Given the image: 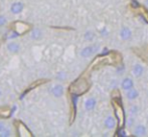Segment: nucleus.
Instances as JSON below:
<instances>
[{"instance_id": "f257e3e1", "label": "nucleus", "mask_w": 148, "mask_h": 137, "mask_svg": "<svg viewBox=\"0 0 148 137\" xmlns=\"http://www.w3.org/2000/svg\"><path fill=\"white\" fill-rule=\"evenodd\" d=\"M97 47H98V45H89V46L85 47V48H83L82 50H81L80 55L82 56L83 58L91 57V56L97 51V49H98Z\"/></svg>"}, {"instance_id": "f03ea898", "label": "nucleus", "mask_w": 148, "mask_h": 137, "mask_svg": "<svg viewBox=\"0 0 148 137\" xmlns=\"http://www.w3.org/2000/svg\"><path fill=\"white\" fill-rule=\"evenodd\" d=\"M114 109H115V113L116 116H117V119L119 120V126H122V124H124V110H123L122 106L121 105L117 104L115 102L114 104Z\"/></svg>"}, {"instance_id": "7ed1b4c3", "label": "nucleus", "mask_w": 148, "mask_h": 137, "mask_svg": "<svg viewBox=\"0 0 148 137\" xmlns=\"http://www.w3.org/2000/svg\"><path fill=\"white\" fill-rule=\"evenodd\" d=\"M64 88L62 85L60 84H57V85H53V87L51 88V93L53 96H55L56 98H60L64 95Z\"/></svg>"}, {"instance_id": "20e7f679", "label": "nucleus", "mask_w": 148, "mask_h": 137, "mask_svg": "<svg viewBox=\"0 0 148 137\" xmlns=\"http://www.w3.org/2000/svg\"><path fill=\"white\" fill-rule=\"evenodd\" d=\"M24 5L21 2H13L10 6V12L12 14H19L23 11Z\"/></svg>"}, {"instance_id": "39448f33", "label": "nucleus", "mask_w": 148, "mask_h": 137, "mask_svg": "<svg viewBox=\"0 0 148 137\" xmlns=\"http://www.w3.org/2000/svg\"><path fill=\"white\" fill-rule=\"evenodd\" d=\"M7 50L12 54H16L20 51V45L15 41H11L7 44Z\"/></svg>"}, {"instance_id": "423d86ee", "label": "nucleus", "mask_w": 148, "mask_h": 137, "mask_svg": "<svg viewBox=\"0 0 148 137\" xmlns=\"http://www.w3.org/2000/svg\"><path fill=\"white\" fill-rule=\"evenodd\" d=\"M133 86H134V82H133V80L131 79L130 77H126L122 80L121 87L123 88V90H125V91L130 90L131 88H133Z\"/></svg>"}, {"instance_id": "0eeeda50", "label": "nucleus", "mask_w": 148, "mask_h": 137, "mask_svg": "<svg viewBox=\"0 0 148 137\" xmlns=\"http://www.w3.org/2000/svg\"><path fill=\"white\" fill-rule=\"evenodd\" d=\"M96 105H97V101L94 97H90L85 101V109L87 111H92V110L95 109Z\"/></svg>"}, {"instance_id": "6e6552de", "label": "nucleus", "mask_w": 148, "mask_h": 137, "mask_svg": "<svg viewBox=\"0 0 148 137\" xmlns=\"http://www.w3.org/2000/svg\"><path fill=\"white\" fill-rule=\"evenodd\" d=\"M131 36H132V30L129 27L125 26L120 30V37L122 40H128Z\"/></svg>"}, {"instance_id": "1a4fd4ad", "label": "nucleus", "mask_w": 148, "mask_h": 137, "mask_svg": "<svg viewBox=\"0 0 148 137\" xmlns=\"http://www.w3.org/2000/svg\"><path fill=\"white\" fill-rule=\"evenodd\" d=\"M146 132H147L146 127H145L143 124H139V125L135 126L133 133L136 136H144V135H146Z\"/></svg>"}, {"instance_id": "9d476101", "label": "nucleus", "mask_w": 148, "mask_h": 137, "mask_svg": "<svg viewBox=\"0 0 148 137\" xmlns=\"http://www.w3.org/2000/svg\"><path fill=\"white\" fill-rule=\"evenodd\" d=\"M143 72H144V67L139 63L135 64L134 67H133V69H132L133 75H134L135 77H140V76H142Z\"/></svg>"}, {"instance_id": "9b49d317", "label": "nucleus", "mask_w": 148, "mask_h": 137, "mask_svg": "<svg viewBox=\"0 0 148 137\" xmlns=\"http://www.w3.org/2000/svg\"><path fill=\"white\" fill-rule=\"evenodd\" d=\"M104 124H105V126H106L107 129H113L116 125L115 118L112 117V116H108V117H106L105 121H104Z\"/></svg>"}, {"instance_id": "f8f14e48", "label": "nucleus", "mask_w": 148, "mask_h": 137, "mask_svg": "<svg viewBox=\"0 0 148 137\" xmlns=\"http://www.w3.org/2000/svg\"><path fill=\"white\" fill-rule=\"evenodd\" d=\"M139 96V92L134 88H131L130 90H127V93H126V97L128 100H135L137 99V97Z\"/></svg>"}, {"instance_id": "ddd939ff", "label": "nucleus", "mask_w": 148, "mask_h": 137, "mask_svg": "<svg viewBox=\"0 0 148 137\" xmlns=\"http://www.w3.org/2000/svg\"><path fill=\"white\" fill-rule=\"evenodd\" d=\"M41 36H42V32L38 28H34L30 33V38L33 39V40H38V39L41 38Z\"/></svg>"}, {"instance_id": "4468645a", "label": "nucleus", "mask_w": 148, "mask_h": 137, "mask_svg": "<svg viewBox=\"0 0 148 137\" xmlns=\"http://www.w3.org/2000/svg\"><path fill=\"white\" fill-rule=\"evenodd\" d=\"M94 32H92V31H87L86 33H85V39H86L87 41H92L94 39Z\"/></svg>"}, {"instance_id": "2eb2a0df", "label": "nucleus", "mask_w": 148, "mask_h": 137, "mask_svg": "<svg viewBox=\"0 0 148 137\" xmlns=\"http://www.w3.org/2000/svg\"><path fill=\"white\" fill-rule=\"evenodd\" d=\"M8 136H11V131L8 128H6L2 132H0V137H8Z\"/></svg>"}, {"instance_id": "dca6fc26", "label": "nucleus", "mask_w": 148, "mask_h": 137, "mask_svg": "<svg viewBox=\"0 0 148 137\" xmlns=\"http://www.w3.org/2000/svg\"><path fill=\"white\" fill-rule=\"evenodd\" d=\"M6 23H7V18L3 15H0V27L4 26Z\"/></svg>"}, {"instance_id": "f3484780", "label": "nucleus", "mask_w": 148, "mask_h": 137, "mask_svg": "<svg viewBox=\"0 0 148 137\" xmlns=\"http://www.w3.org/2000/svg\"><path fill=\"white\" fill-rule=\"evenodd\" d=\"M133 124H134V118L130 117L128 119V122H127V125H128V127H131V126H133Z\"/></svg>"}, {"instance_id": "a211bd4d", "label": "nucleus", "mask_w": 148, "mask_h": 137, "mask_svg": "<svg viewBox=\"0 0 148 137\" xmlns=\"http://www.w3.org/2000/svg\"><path fill=\"white\" fill-rule=\"evenodd\" d=\"M19 36V34L16 32H11V34H10V36L8 37L9 39H14V38H17V37Z\"/></svg>"}, {"instance_id": "6ab92c4d", "label": "nucleus", "mask_w": 148, "mask_h": 137, "mask_svg": "<svg viewBox=\"0 0 148 137\" xmlns=\"http://www.w3.org/2000/svg\"><path fill=\"white\" fill-rule=\"evenodd\" d=\"M6 129V126H5V123L2 121H0V132H2L3 130Z\"/></svg>"}, {"instance_id": "aec40b11", "label": "nucleus", "mask_w": 148, "mask_h": 137, "mask_svg": "<svg viewBox=\"0 0 148 137\" xmlns=\"http://www.w3.org/2000/svg\"><path fill=\"white\" fill-rule=\"evenodd\" d=\"M118 136H126V132H125L124 130L120 129L118 131Z\"/></svg>"}, {"instance_id": "412c9836", "label": "nucleus", "mask_w": 148, "mask_h": 137, "mask_svg": "<svg viewBox=\"0 0 148 137\" xmlns=\"http://www.w3.org/2000/svg\"><path fill=\"white\" fill-rule=\"evenodd\" d=\"M144 3H145V5H146L147 7H148V0H145V1H144Z\"/></svg>"}, {"instance_id": "4be33fe9", "label": "nucleus", "mask_w": 148, "mask_h": 137, "mask_svg": "<svg viewBox=\"0 0 148 137\" xmlns=\"http://www.w3.org/2000/svg\"><path fill=\"white\" fill-rule=\"evenodd\" d=\"M0 96H1V89H0Z\"/></svg>"}]
</instances>
